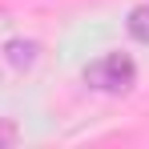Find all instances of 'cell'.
Listing matches in <instances>:
<instances>
[{"label":"cell","mask_w":149,"mask_h":149,"mask_svg":"<svg viewBox=\"0 0 149 149\" xmlns=\"http://www.w3.org/2000/svg\"><path fill=\"white\" fill-rule=\"evenodd\" d=\"M133 81H137V69L125 52H109V56H101L85 69V85H93L101 93H129Z\"/></svg>","instance_id":"cell-1"},{"label":"cell","mask_w":149,"mask_h":149,"mask_svg":"<svg viewBox=\"0 0 149 149\" xmlns=\"http://www.w3.org/2000/svg\"><path fill=\"white\" fill-rule=\"evenodd\" d=\"M129 32H133L137 40H145V45H149V4H141V8L129 12Z\"/></svg>","instance_id":"cell-2"},{"label":"cell","mask_w":149,"mask_h":149,"mask_svg":"<svg viewBox=\"0 0 149 149\" xmlns=\"http://www.w3.org/2000/svg\"><path fill=\"white\" fill-rule=\"evenodd\" d=\"M16 141V129L12 125H0V145H12Z\"/></svg>","instance_id":"cell-3"}]
</instances>
